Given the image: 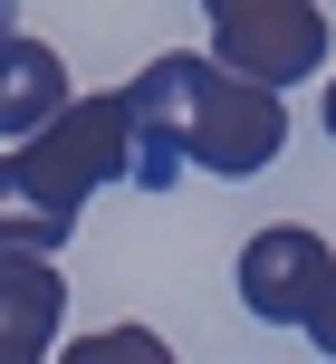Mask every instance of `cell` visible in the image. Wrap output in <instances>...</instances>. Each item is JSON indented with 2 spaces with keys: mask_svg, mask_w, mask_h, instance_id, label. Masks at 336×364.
Instances as JSON below:
<instances>
[{
  "mask_svg": "<svg viewBox=\"0 0 336 364\" xmlns=\"http://www.w3.org/2000/svg\"><path fill=\"white\" fill-rule=\"evenodd\" d=\"M327 278H336V250L308 220H269V230H250V250H241V307L250 316H269V326H308V307L327 297Z\"/></svg>",
  "mask_w": 336,
  "mask_h": 364,
  "instance_id": "4",
  "label": "cell"
},
{
  "mask_svg": "<svg viewBox=\"0 0 336 364\" xmlns=\"http://www.w3.org/2000/svg\"><path fill=\"white\" fill-rule=\"evenodd\" d=\"M0 29H10V0H0Z\"/></svg>",
  "mask_w": 336,
  "mask_h": 364,
  "instance_id": "10",
  "label": "cell"
},
{
  "mask_svg": "<svg viewBox=\"0 0 336 364\" xmlns=\"http://www.w3.org/2000/svg\"><path fill=\"white\" fill-rule=\"evenodd\" d=\"M115 173H135L125 87L68 96L38 134H10V154H0V250H29V259L68 250L77 211H87Z\"/></svg>",
  "mask_w": 336,
  "mask_h": 364,
  "instance_id": "2",
  "label": "cell"
},
{
  "mask_svg": "<svg viewBox=\"0 0 336 364\" xmlns=\"http://www.w3.org/2000/svg\"><path fill=\"white\" fill-rule=\"evenodd\" d=\"M211 10V58L260 87H308L327 68V10L317 0H202Z\"/></svg>",
  "mask_w": 336,
  "mask_h": 364,
  "instance_id": "3",
  "label": "cell"
},
{
  "mask_svg": "<svg viewBox=\"0 0 336 364\" xmlns=\"http://www.w3.org/2000/svg\"><path fill=\"white\" fill-rule=\"evenodd\" d=\"M68 326V278L58 259H29V250H0V364H38Z\"/></svg>",
  "mask_w": 336,
  "mask_h": 364,
  "instance_id": "5",
  "label": "cell"
},
{
  "mask_svg": "<svg viewBox=\"0 0 336 364\" xmlns=\"http://www.w3.org/2000/svg\"><path fill=\"white\" fill-rule=\"evenodd\" d=\"M68 96H77V87H68V58H58L48 38L0 29V144H10V134H38Z\"/></svg>",
  "mask_w": 336,
  "mask_h": 364,
  "instance_id": "6",
  "label": "cell"
},
{
  "mask_svg": "<svg viewBox=\"0 0 336 364\" xmlns=\"http://www.w3.org/2000/svg\"><path fill=\"white\" fill-rule=\"evenodd\" d=\"M308 346L336 355V278H327V297H317V307H308Z\"/></svg>",
  "mask_w": 336,
  "mask_h": 364,
  "instance_id": "8",
  "label": "cell"
},
{
  "mask_svg": "<svg viewBox=\"0 0 336 364\" xmlns=\"http://www.w3.org/2000/svg\"><path fill=\"white\" fill-rule=\"evenodd\" d=\"M125 115H135V182H173V173H211V182H250L279 164L288 144V106L279 87L221 68V58H192V48H164L145 77L125 87Z\"/></svg>",
  "mask_w": 336,
  "mask_h": 364,
  "instance_id": "1",
  "label": "cell"
},
{
  "mask_svg": "<svg viewBox=\"0 0 336 364\" xmlns=\"http://www.w3.org/2000/svg\"><path fill=\"white\" fill-rule=\"evenodd\" d=\"M327 134H336V87H327Z\"/></svg>",
  "mask_w": 336,
  "mask_h": 364,
  "instance_id": "9",
  "label": "cell"
},
{
  "mask_svg": "<svg viewBox=\"0 0 336 364\" xmlns=\"http://www.w3.org/2000/svg\"><path fill=\"white\" fill-rule=\"evenodd\" d=\"M68 364H173V346H164V336H145V326H115V336L68 346Z\"/></svg>",
  "mask_w": 336,
  "mask_h": 364,
  "instance_id": "7",
  "label": "cell"
}]
</instances>
